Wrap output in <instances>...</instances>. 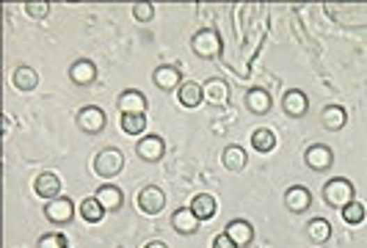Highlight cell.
<instances>
[{"mask_svg":"<svg viewBox=\"0 0 367 248\" xmlns=\"http://www.w3.org/2000/svg\"><path fill=\"white\" fill-rule=\"evenodd\" d=\"M323 201L334 210H343L348 207L351 201H357V190H354V182L345 179V176H334L323 185Z\"/></svg>","mask_w":367,"mask_h":248,"instance_id":"6da1fadb","label":"cell"},{"mask_svg":"<svg viewBox=\"0 0 367 248\" xmlns=\"http://www.w3.org/2000/svg\"><path fill=\"white\" fill-rule=\"evenodd\" d=\"M191 50H194V56H199L205 61L219 58L221 50H224V39L216 28H202L191 36Z\"/></svg>","mask_w":367,"mask_h":248,"instance_id":"7a4b0ae2","label":"cell"},{"mask_svg":"<svg viewBox=\"0 0 367 248\" xmlns=\"http://www.w3.org/2000/svg\"><path fill=\"white\" fill-rule=\"evenodd\" d=\"M122 171H125V155H122V149L108 147V149L97 152V158H94V174L100 179H114Z\"/></svg>","mask_w":367,"mask_h":248,"instance_id":"3957f363","label":"cell"},{"mask_svg":"<svg viewBox=\"0 0 367 248\" xmlns=\"http://www.w3.org/2000/svg\"><path fill=\"white\" fill-rule=\"evenodd\" d=\"M75 122H77V130H80V133H86V135H100V133L105 130V124H108V116H105V110H102L100 105H83V108L77 110Z\"/></svg>","mask_w":367,"mask_h":248,"instance_id":"277c9868","label":"cell"},{"mask_svg":"<svg viewBox=\"0 0 367 248\" xmlns=\"http://www.w3.org/2000/svg\"><path fill=\"white\" fill-rule=\"evenodd\" d=\"M45 218L53 224V226H67L75 218V201L70 196H58L53 201L45 204Z\"/></svg>","mask_w":367,"mask_h":248,"instance_id":"5b68a950","label":"cell"},{"mask_svg":"<svg viewBox=\"0 0 367 248\" xmlns=\"http://www.w3.org/2000/svg\"><path fill=\"white\" fill-rule=\"evenodd\" d=\"M136 204H139V210H141L144 215H157V213H163V207H166V193H163V188H157V185H147V188L139 190Z\"/></svg>","mask_w":367,"mask_h":248,"instance_id":"8992f818","label":"cell"},{"mask_svg":"<svg viewBox=\"0 0 367 248\" xmlns=\"http://www.w3.org/2000/svg\"><path fill=\"white\" fill-rule=\"evenodd\" d=\"M136 155H139V160H144V163H160L163 160V155H166V141L160 138V135H144V138H139V144H136Z\"/></svg>","mask_w":367,"mask_h":248,"instance_id":"52a82bcc","label":"cell"},{"mask_svg":"<svg viewBox=\"0 0 367 248\" xmlns=\"http://www.w3.org/2000/svg\"><path fill=\"white\" fill-rule=\"evenodd\" d=\"M304 163L312 171H329L331 163H334V152L326 144H312V147L304 149Z\"/></svg>","mask_w":367,"mask_h":248,"instance_id":"ba28073f","label":"cell"},{"mask_svg":"<svg viewBox=\"0 0 367 248\" xmlns=\"http://www.w3.org/2000/svg\"><path fill=\"white\" fill-rule=\"evenodd\" d=\"M116 108H119L122 116H127V113H144V116H147L149 102L139 88H125V91L119 94V99H116Z\"/></svg>","mask_w":367,"mask_h":248,"instance_id":"9c48e42d","label":"cell"},{"mask_svg":"<svg viewBox=\"0 0 367 248\" xmlns=\"http://www.w3.org/2000/svg\"><path fill=\"white\" fill-rule=\"evenodd\" d=\"M282 110H285V116H290V119L306 116V110H309V97H306L301 88H288V91L282 94Z\"/></svg>","mask_w":367,"mask_h":248,"instance_id":"30bf717a","label":"cell"},{"mask_svg":"<svg viewBox=\"0 0 367 248\" xmlns=\"http://www.w3.org/2000/svg\"><path fill=\"white\" fill-rule=\"evenodd\" d=\"M61 179H58V174H53V171H42L36 179H33V190H36V196L39 199H45V201H53V199H58L61 196Z\"/></svg>","mask_w":367,"mask_h":248,"instance_id":"8fae6325","label":"cell"},{"mask_svg":"<svg viewBox=\"0 0 367 248\" xmlns=\"http://www.w3.org/2000/svg\"><path fill=\"white\" fill-rule=\"evenodd\" d=\"M152 83H155V88H160V91H177L185 81H182V72H180L177 67L160 64V67H155V72H152Z\"/></svg>","mask_w":367,"mask_h":248,"instance_id":"7c38bea8","label":"cell"},{"mask_svg":"<svg viewBox=\"0 0 367 248\" xmlns=\"http://www.w3.org/2000/svg\"><path fill=\"white\" fill-rule=\"evenodd\" d=\"M285 207L290 213H295V215L298 213H306L312 207V190L304 188V185H290L288 193H285Z\"/></svg>","mask_w":367,"mask_h":248,"instance_id":"4fadbf2b","label":"cell"},{"mask_svg":"<svg viewBox=\"0 0 367 248\" xmlns=\"http://www.w3.org/2000/svg\"><path fill=\"white\" fill-rule=\"evenodd\" d=\"M232 240H235V246L237 248H246L254 243V226L246 221V218H232L229 224H226V229H224Z\"/></svg>","mask_w":367,"mask_h":248,"instance_id":"5bb4252c","label":"cell"},{"mask_svg":"<svg viewBox=\"0 0 367 248\" xmlns=\"http://www.w3.org/2000/svg\"><path fill=\"white\" fill-rule=\"evenodd\" d=\"M94 196H97V201L105 207V213H116V210H122V204H125V193H122V188H119V185H111V182L100 185Z\"/></svg>","mask_w":367,"mask_h":248,"instance_id":"9a60e30c","label":"cell"},{"mask_svg":"<svg viewBox=\"0 0 367 248\" xmlns=\"http://www.w3.org/2000/svg\"><path fill=\"white\" fill-rule=\"evenodd\" d=\"M199 218H196V213L191 210V207H180L174 215H171V229L177 232V235H196L199 232Z\"/></svg>","mask_w":367,"mask_h":248,"instance_id":"2e32d148","label":"cell"},{"mask_svg":"<svg viewBox=\"0 0 367 248\" xmlns=\"http://www.w3.org/2000/svg\"><path fill=\"white\" fill-rule=\"evenodd\" d=\"M320 124H323V130H329V133H340V130L348 124V110H345L343 105H326V108L320 110Z\"/></svg>","mask_w":367,"mask_h":248,"instance_id":"e0dca14e","label":"cell"},{"mask_svg":"<svg viewBox=\"0 0 367 248\" xmlns=\"http://www.w3.org/2000/svg\"><path fill=\"white\" fill-rule=\"evenodd\" d=\"M11 83H14V88L22 91V94L36 91V88H39V72H36L33 67H28V64H19V67L11 72Z\"/></svg>","mask_w":367,"mask_h":248,"instance_id":"ac0fdd59","label":"cell"},{"mask_svg":"<svg viewBox=\"0 0 367 248\" xmlns=\"http://www.w3.org/2000/svg\"><path fill=\"white\" fill-rule=\"evenodd\" d=\"M70 81L75 85H91V83L97 81V64L88 61V58H77L70 67Z\"/></svg>","mask_w":367,"mask_h":248,"instance_id":"d6986e66","label":"cell"},{"mask_svg":"<svg viewBox=\"0 0 367 248\" xmlns=\"http://www.w3.org/2000/svg\"><path fill=\"white\" fill-rule=\"evenodd\" d=\"M221 165H224L226 171L237 174V171H243V168L249 165V155H246V149H243V147L229 144V147L221 152Z\"/></svg>","mask_w":367,"mask_h":248,"instance_id":"ffe728a7","label":"cell"},{"mask_svg":"<svg viewBox=\"0 0 367 248\" xmlns=\"http://www.w3.org/2000/svg\"><path fill=\"white\" fill-rule=\"evenodd\" d=\"M177 99L182 108H199L205 102V88L199 83L194 81H185L180 88H177Z\"/></svg>","mask_w":367,"mask_h":248,"instance_id":"44dd1931","label":"cell"},{"mask_svg":"<svg viewBox=\"0 0 367 248\" xmlns=\"http://www.w3.org/2000/svg\"><path fill=\"white\" fill-rule=\"evenodd\" d=\"M188 207L196 213L199 221H210V218L219 213V201H216V196H210V193H196V196L191 199Z\"/></svg>","mask_w":367,"mask_h":248,"instance_id":"7402d4cb","label":"cell"},{"mask_svg":"<svg viewBox=\"0 0 367 248\" xmlns=\"http://www.w3.org/2000/svg\"><path fill=\"white\" fill-rule=\"evenodd\" d=\"M202 88H205V102H210V105H226V99H229V83L226 81L210 78V81L202 83Z\"/></svg>","mask_w":367,"mask_h":248,"instance_id":"603a6c76","label":"cell"},{"mask_svg":"<svg viewBox=\"0 0 367 248\" xmlns=\"http://www.w3.org/2000/svg\"><path fill=\"white\" fill-rule=\"evenodd\" d=\"M246 108H249L251 113H257V116H265V113L274 108V99H271V94H268L265 88H251V91L246 94Z\"/></svg>","mask_w":367,"mask_h":248,"instance_id":"cb8c5ba5","label":"cell"},{"mask_svg":"<svg viewBox=\"0 0 367 248\" xmlns=\"http://www.w3.org/2000/svg\"><path fill=\"white\" fill-rule=\"evenodd\" d=\"M77 213L86 224H100L105 218V207L97 201V196H86L80 204H77Z\"/></svg>","mask_w":367,"mask_h":248,"instance_id":"d4e9b609","label":"cell"},{"mask_svg":"<svg viewBox=\"0 0 367 248\" xmlns=\"http://www.w3.org/2000/svg\"><path fill=\"white\" fill-rule=\"evenodd\" d=\"M306 238H309L312 243H318V246L329 243V240H331V224H329L326 218H312V221L306 224Z\"/></svg>","mask_w":367,"mask_h":248,"instance_id":"484cf974","label":"cell"},{"mask_svg":"<svg viewBox=\"0 0 367 248\" xmlns=\"http://www.w3.org/2000/svg\"><path fill=\"white\" fill-rule=\"evenodd\" d=\"M251 147H254L260 155L274 152V149H276V135H274V130H268V127H257V130L251 133Z\"/></svg>","mask_w":367,"mask_h":248,"instance_id":"4316f807","label":"cell"},{"mask_svg":"<svg viewBox=\"0 0 367 248\" xmlns=\"http://www.w3.org/2000/svg\"><path fill=\"white\" fill-rule=\"evenodd\" d=\"M122 130H125L127 135H133V138L144 135V130H147V116H144V113H127V116H122Z\"/></svg>","mask_w":367,"mask_h":248,"instance_id":"83f0119b","label":"cell"},{"mask_svg":"<svg viewBox=\"0 0 367 248\" xmlns=\"http://www.w3.org/2000/svg\"><path fill=\"white\" fill-rule=\"evenodd\" d=\"M340 213H343V221H345L348 226H362V224H365V218H367V210H365V204H362V201H351V204H348V207H343Z\"/></svg>","mask_w":367,"mask_h":248,"instance_id":"f1b7e54d","label":"cell"},{"mask_svg":"<svg viewBox=\"0 0 367 248\" xmlns=\"http://www.w3.org/2000/svg\"><path fill=\"white\" fill-rule=\"evenodd\" d=\"M36 248H70V240L61 232H47L36 240Z\"/></svg>","mask_w":367,"mask_h":248,"instance_id":"f546056e","label":"cell"},{"mask_svg":"<svg viewBox=\"0 0 367 248\" xmlns=\"http://www.w3.org/2000/svg\"><path fill=\"white\" fill-rule=\"evenodd\" d=\"M25 14H28L31 19H47V17H50V3H42V0L25 3Z\"/></svg>","mask_w":367,"mask_h":248,"instance_id":"4dcf8cb0","label":"cell"},{"mask_svg":"<svg viewBox=\"0 0 367 248\" xmlns=\"http://www.w3.org/2000/svg\"><path fill=\"white\" fill-rule=\"evenodd\" d=\"M133 19H139V22L155 19V6H152V3H136V6H133Z\"/></svg>","mask_w":367,"mask_h":248,"instance_id":"1f68e13d","label":"cell"},{"mask_svg":"<svg viewBox=\"0 0 367 248\" xmlns=\"http://www.w3.org/2000/svg\"><path fill=\"white\" fill-rule=\"evenodd\" d=\"M213 248H237V246H235V240H232L226 232H221V235L213 238Z\"/></svg>","mask_w":367,"mask_h":248,"instance_id":"d6a6232c","label":"cell"},{"mask_svg":"<svg viewBox=\"0 0 367 248\" xmlns=\"http://www.w3.org/2000/svg\"><path fill=\"white\" fill-rule=\"evenodd\" d=\"M144 248H169V246H166L163 240H149V243H147Z\"/></svg>","mask_w":367,"mask_h":248,"instance_id":"836d02e7","label":"cell"}]
</instances>
